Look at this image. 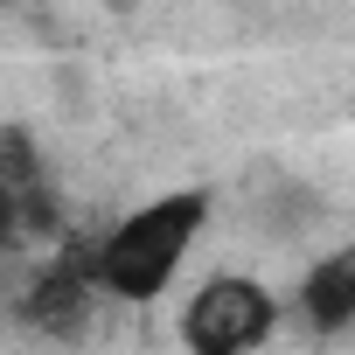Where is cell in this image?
<instances>
[{
    "label": "cell",
    "instance_id": "cell-1",
    "mask_svg": "<svg viewBox=\"0 0 355 355\" xmlns=\"http://www.w3.org/2000/svg\"><path fill=\"white\" fill-rule=\"evenodd\" d=\"M209 230V189H167L139 209H125L91 251H77L84 279L112 306H153L174 279H182L196 237Z\"/></svg>",
    "mask_w": 355,
    "mask_h": 355
},
{
    "label": "cell",
    "instance_id": "cell-2",
    "mask_svg": "<svg viewBox=\"0 0 355 355\" xmlns=\"http://www.w3.org/2000/svg\"><path fill=\"white\" fill-rule=\"evenodd\" d=\"M279 320H286V300L265 279L216 272L182 300L174 334H182V355H258L279 334Z\"/></svg>",
    "mask_w": 355,
    "mask_h": 355
},
{
    "label": "cell",
    "instance_id": "cell-3",
    "mask_svg": "<svg viewBox=\"0 0 355 355\" xmlns=\"http://www.w3.org/2000/svg\"><path fill=\"white\" fill-rule=\"evenodd\" d=\"M15 313H21V327H35V334H49V341H84V334H91V320H98V293H91V279H84L77 251H70V258H56V265H42Z\"/></svg>",
    "mask_w": 355,
    "mask_h": 355
},
{
    "label": "cell",
    "instance_id": "cell-4",
    "mask_svg": "<svg viewBox=\"0 0 355 355\" xmlns=\"http://www.w3.org/2000/svg\"><path fill=\"white\" fill-rule=\"evenodd\" d=\"M293 313H300V327L313 341H334V334L355 327V244H341V251H327V258H313L300 272Z\"/></svg>",
    "mask_w": 355,
    "mask_h": 355
},
{
    "label": "cell",
    "instance_id": "cell-5",
    "mask_svg": "<svg viewBox=\"0 0 355 355\" xmlns=\"http://www.w3.org/2000/svg\"><path fill=\"white\" fill-rule=\"evenodd\" d=\"M0 182H8V189H42V153L28 146V132L21 125H0Z\"/></svg>",
    "mask_w": 355,
    "mask_h": 355
},
{
    "label": "cell",
    "instance_id": "cell-6",
    "mask_svg": "<svg viewBox=\"0 0 355 355\" xmlns=\"http://www.w3.org/2000/svg\"><path fill=\"white\" fill-rule=\"evenodd\" d=\"M21 230H28V202H21V189L0 182V258L21 244Z\"/></svg>",
    "mask_w": 355,
    "mask_h": 355
},
{
    "label": "cell",
    "instance_id": "cell-7",
    "mask_svg": "<svg viewBox=\"0 0 355 355\" xmlns=\"http://www.w3.org/2000/svg\"><path fill=\"white\" fill-rule=\"evenodd\" d=\"M0 8H15V0H0Z\"/></svg>",
    "mask_w": 355,
    "mask_h": 355
}]
</instances>
